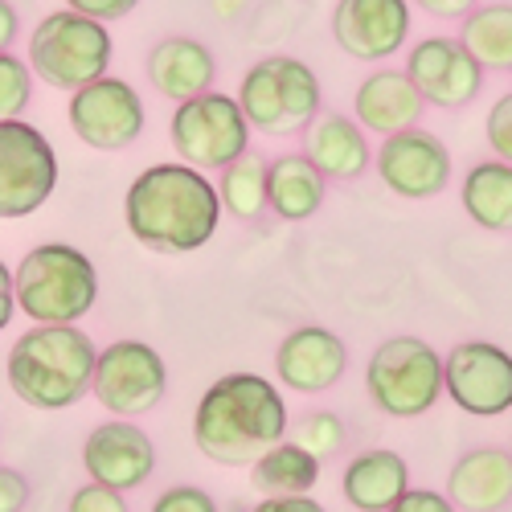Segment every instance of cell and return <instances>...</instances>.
<instances>
[{
  "mask_svg": "<svg viewBox=\"0 0 512 512\" xmlns=\"http://www.w3.org/2000/svg\"><path fill=\"white\" fill-rule=\"evenodd\" d=\"M123 218L140 246L185 254L205 246L218 230L222 193L193 164H152L127 189Z\"/></svg>",
  "mask_w": 512,
  "mask_h": 512,
  "instance_id": "obj_1",
  "label": "cell"
},
{
  "mask_svg": "<svg viewBox=\"0 0 512 512\" xmlns=\"http://www.w3.org/2000/svg\"><path fill=\"white\" fill-rule=\"evenodd\" d=\"M287 431V406L259 373H230L201 394L193 414L197 451L226 467H254Z\"/></svg>",
  "mask_w": 512,
  "mask_h": 512,
  "instance_id": "obj_2",
  "label": "cell"
},
{
  "mask_svg": "<svg viewBox=\"0 0 512 512\" xmlns=\"http://www.w3.org/2000/svg\"><path fill=\"white\" fill-rule=\"evenodd\" d=\"M99 349L70 324L29 328L9 353V386L37 410H66L91 390Z\"/></svg>",
  "mask_w": 512,
  "mask_h": 512,
  "instance_id": "obj_3",
  "label": "cell"
},
{
  "mask_svg": "<svg viewBox=\"0 0 512 512\" xmlns=\"http://www.w3.org/2000/svg\"><path fill=\"white\" fill-rule=\"evenodd\" d=\"M13 287L21 312L37 324H74L99 300L95 263L62 242L29 250L13 275Z\"/></svg>",
  "mask_w": 512,
  "mask_h": 512,
  "instance_id": "obj_4",
  "label": "cell"
},
{
  "mask_svg": "<svg viewBox=\"0 0 512 512\" xmlns=\"http://www.w3.org/2000/svg\"><path fill=\"white\" fill-rule=\"evenodd\" d=\"M29 66L41 82L58 91H78L103 78L111 66V33L87 13H50L29 33Z\"/></svg>",
  "mask_w": 512,
  "mask_h": 512,
  "instance_id": "obj_5",
  "label": "cell"
},
{
  "mask_svg": "<svg viewBox=\"0 0 512 512\" xmlns=\"http://www.w3.org/2000/svg\"><path fill=\"white\" fill-rule=\"evenodd\" d=\"M320 78L312 74V66H304L300 58H263L259 66H250L242 74L238 87V107L246 115L250 127H259L267 136H283V132H304L320 111Z\"/></svg>",
  "mask_w": 512,
  "mask_h": 512,
  "instance_id": "obj_6",
  "label": "cell"
},
{
  "mask_svg": "<svg viewBox=\"0 0 512 512\" xmlns=\"http://www.w3.org/2000/svg\"><path fill=\"white\" fill-rule=\"evenodd\" d=\"M365 386L390 418L426 414L443 394V357L418 336H394L369 357Z\"/></svg>",
  "mask_w": 512,
  "mask_h": 512,
  "instance_id": "obj_7",
  "label": "cell"
},
{
  "mask_svg": "<svg viewBox=\"0 0 512 512\" xmlns=\"http://www.w3.org/2000/svg\"><path fill=\"white\" fill-rule=\"evenodd\" d=\"M168 136L173 148L185 164L193 168H226L238 156H246L250 144V123L238 107V99L205 91L197 99L177 103L173 123H168Z\"/></svg>",
  "mask_w": 512,
  "mask_h": 512,
  "instance_id": "obj_8",
  "label": "cell"
},
{
  "mask_svg": "<svg viewBox=\"0 0 512 512\" xmlns=\"http://www.w3.org/2000/svg\"><path fill=\"white\" fill-rule=\"evenodd\" d=\"M58 185L50 140L25 119H0V218H29Z\"/></svg>",
  "mask_w": 512,
  "mask_h": 512,
  "instance_id": "obj_9",
  "label": "cell"
},
{
  "mask_svg": "<svg viewBox=\"0 0 512 512\" xmlns=\"http://www.w3.org/2000/svg\"><path fill=\"white\" fill-rule=\"evenodd\" d=\"M164 386H168L164 361L144 340H115V345H107L99 353L95 381H91L95 398L119 418L148 414L164 398Z\"/></svg>",
  "mask_w": 512,
  "mask_h": 512,
  "instance_id": "obj_10",
  "label": "cell"
},
{
  "mask_svg": "<svg viewBox=\"0 0 512 512\" xmlns=\"http://www.w3.org/2000/svg\"><path fill=\"white\" fill-rule=\"evenodd\" d=\"M443 390L459 410L476 418L512 410V353L488 340H463L443 361Z\"/></svg>",
  "mask_w": 512,
  "mask_h": 512,
  "instance_id": "obj_11",
  "label": "cell"
},
{
  "mask_svg": "<svg viewBox=\"0 0 512 512\" xmlns=\"http://www.w3.org/2000/svg\"><path fill=\"white\" fill-rule=\"evenodd\" d=\"M70 127L82 144L99 152H119L136 144L144 132V103L132 82L123 78H95L87 87H78L70 99Z\"/></svg>",
  "mask_w": 512,
  "mask_h": 512,
  "instance_id": "obj_12",
  "label": "cell"
},
{
  "mask_svg": "<svg viewBox=\"0 0 512 512\" xmlns=\"http://www.w3.org/2000/svg\"><path fill=\"white\" fill-rule=\"evenodd\" d=\"M406 74L418 95L443 111L467 107L484 91V66L463 50L459 37H422L406 58Z\"/></svg>",
  "mask_w": 512,
  "mask_h": 512,
  "instance_id": "obj_13",
  "label": "cell"
},
{
  "mask_svg": "<svg viewBox=\"0 0 512 512\" xmlns=\"http://www.w3.org/2000/svg\"><path fill=\"white\" fill-rule=\"evenodd\" d=\"M377 173H381V185H386L390 193L410 197V201H426V197H439L447 189L451 152L439 136L406 127V132H394V136L381 140Z\"/></svg>",
  "mask_w": 512,
  "mask_h": 512,
  "instance_id": "obj_14",
  "label": "cell"
},
{
  "mask_svg": "<svg viewBox=\"0 0 512 512\" xmlns=\"http://www.w3.org/2000/svg\"><path fill=\"white\" fill-rule=\"evenodd\" d=\"M410 0H336L332 37L357 62H386L406 46Z\"/></svg>",
  "mask_w": 512,
  "mask_h": 512,
  "instance_id": "obj_15",
  "label": "cell"
},
{
  "mask_svg": "<svg viewBox=\"0 0 512 512\" xmlns=\"http://www.w3.org/2000/svg\"><path fill=\"white\" fill-rule=\"evenodd\" d=\"M82 463L95 484H107L115 492L140 488L152 467H156V447L152 439L140 431V426L127 422H103L87 435V447H82Z\"/></svg>",
  "mask_w": 512,
  "mask_h": 512,
  "instance_id": "obj_16",
  "label": "cell"
},
{
  "mask_svg": "<svg viewBox=\"0 0 512 512\" xmlns=\"http://www.w3.org/2000/svg\"><path fill=\"white\" fill-rule=\"evenodd\" d=\"M349 365V349L345 340L328 328L304 324L283 336V345L275 353V369L283 377V386L295 394H324L332 390L340 373Z\"/></svg>",
  "mask_w": 512,
  "mask_h": 512,
  "instance_id": "obj_17",
  "label": "cell"
},
{
  "mask_svg": "<svg viewBox=\"0 0 512 512\" xmlns=\"http://www.w3.org/2000/svg\"><path fill=\"white\" fill-rule=\"evenodd\" d=\"M422 107H426V99L418 95L414 78L406 70H373L353 95L357 123L365 132H381V136L418 127Z\"/></svg>",
  "mask_w": 512,
  "mask_h": 512,
  "instance_id": "obj_18",
  "label": "cell"
},
{
  "mask_svg": "<svg viewBox=\"0 0 512 512\" xmlns=\"http://www.w3.org/2000/svg\"><path fill=\"white\" fill-rule=\"evenodd\" d=\"M213 74H218V62L213 54L201 46L197 37H160L152 54H148V78L152 87L173 99V103H185V99H197L213 87Z\"/></svg>",
  "mask_w": 512,
  "mask_h": 512,
  "instance_id": "obj_19",
  "label": "cell"
},
{
  "mask_svg": "<svg viewBox=\"0 0 512 512\" xmlns=\"http://www.w3.org/2000/svg\"><path fill=\"white\" fill-rule=\"evenodd\" d=\"M447 500L467 512H496L512 500V451L476 447L467 451L447 480Z\"/></svg>",
  "mask_w": 512,
  "mask_h": 512,
  "instance_id": "obj_20",
  "label": "cell"
},
{
  "mask_svg": "<svg viewBox=\"0 0 512 512\" xmlns=\"http://www.w3.org/2000/svg\"><path fill=\"white\" fill-rule=\"evenodd\" d=\"M304 156L324 177L353 181L369 168V140L349 115H324L304 127Z\"/></svg>",
  "mask_w": 512,
  "mask_h": 512,
  "instance_id": "obj_21",
  "label": "cell"
},
{
  "mask_svg": "<svg viewBox=\"0 0 512 512\" xmlns=\"http://www.w3.org/2000/svg\"><path fill=\"white\" fill-rule=\"evenodd\" d=\"M267 205L283 222H304L324 205V173L308 156H279L267 164Z\"/></svg>",
  "mask_w": 512,
  "mask_h": 512,
  "instance_id": "obj_22",
  "label": "cell"
},
{
  "mask_svg": "<svg viewBox=\"0 0 512 512\" xmlns=\"http://www.w3.org/2000/svg\"><path fill=\"white\" fill-rule=\"evenodd\" d=\"M406 492V463L394 451H365L345 472V496L361 512H390V504Z\"/></svg>",
  "mask_w": 512,
  "mask_h": 512,
  "instance_id": "obj_23",
  "label": "cell"
},
{
  "mask_svg": "<svg viewBox=\"0 0 512 512\" xmlns=\"http://www.w3.org/2000/svg\"><path fill=\"white\" fill-rule=\"evenodd\" d=\"M463 209L480 230H512V164L480 160L463 177Z\"/></svg>",
  "mask_w": 512,
  "mask_h": 512,
  "instance_id": "obj_24",
  "label": "cell"
},
{
  "mask_svg": "<svg viewBox=\"0 0 512 512\" xmlns=\"http://www.w3.org/2000/svg\"><path fill=\"white\" fill-rule=\"evenodd\" d=\"M459 41L484 70H512V5H476L459 25Z\"/></svg>",
  "mask_w": 512,
  "mask_h": 512,
  "instance_id": "obj_25",
  "label": "cell"
},
{
  "mask_svg": "<svg viewBox=\"0 0 512 512\" xmlns=\"http://www.w3.org/2000/svg\"><path fill=\"white\" fill-rule=\"evenodd\" d=\"M320 480V459L300 443H275L254 463V488L267 496H304Z\"/></svg>",
  "mask_w": 512,
  "mask_h": 512,
  "instance_id": "obj_26",
  "label": "cell"
},
{
  "mask_svg": "<svg viewBox=\"0 0 512 512\" xmlns=\"http://www.w3.org/2000/svg\"><path fill=\"white\" fill-rule=\"evenodd\" d=\"M222 205L242 222H254L267 209V164L254 152L222 168Z\"/></svg>",
  "mask_w": 512,
  "mask_h": 512,
  "instance_id": "obj_27",
  "label": "cell"
},
{
  "mask_svg": "<svg viewBox=\"0 0 512 512\" xmlns=\"http://www.w3.org/2000/svg\"><path fill=\"white\" fill-rule=\"evenodd\" d=\"M291 443H300L304 451H312L316 459H328L345 447V422L328 410H308L300 422L291 426Z\"/></svg>",
  "mask_w": 512,
  "mask_h": 512,
  "instance_id": "obj_28",
  "label": "cell"
},
{
  "mask_svg": "<svg viewBox=\"0 0 512 512\" xmlns=\"http://www.w3.org/2000/svg\"><path fill=\"white\" fill-rule=\"evenodd\" d=\"M33 91V66L13 58L9 50L0 54V119H17Z\"/></svg>",
  "mask_w": 512,
  "mask_h": 512,
  "instance_id": "obj_29",
  "label": "cell"
},
{
  "mask_svg": "<svg viewBox=\"0 0 512 512\" xmlns=\"http://www.w3.org/2000/svg\"><path fill=\"white\" fill-rule=\"evenodd\" d=\"M488 144H492L496 160L512 164V91H504L488 111Z\"/></svg>",
  "mask_w": 512,
  "mask_h": 512,
  "instance_id": "obj_30",
  "label": "cell"
},
{
  "mask_svg": "<svg viewBox=\"0 0 512 512\" xmlns=\"http://www.w3.org/2000/svg\"><path fill=\"white\" fill-rule=\"evenodd\" d=\"M70 512H127V504H123V496H119L115 488H107V484H87L82 492H74Z\"/></svg>",
  "mask_w": 512,
  "mask_h": 512,
  "instance_id": "obj_31",
  "label": "cell"
},
{
  "mask_svg": "<svg viewBox=\"0 0 512 512\" xmlns=\"http://www.w3.org/2000/svg\"><path fill=\"white\" fill-rule=\"evenodd\" d=\"M152 512H218V504H213L201 488H168L152 504Z\"/></svg>",
  "mask_w": 512,
  "mask_h": 512,
  "instance_id": "obj_32",
  "label": "cell"
},
{
  "mask_svg": "<svg viewBox=\"0 0 512 512\" xmlns=\"http://www.w3.org/2000/svg\"><path fill=\"white\" fill-rule=\"evenodd\" d=\"M66 5L74 9V13H87V17H95V21H119V17H127L132 13L140 0H66Z\"/></svg>",
  "mask_w": 512,
  "mask_h": 512,
  "instance_id": "obj_33",
  "label": "cell"
},
{
  "mask_svg": "<svg viewBox=\"0 0 512 512\" xmlns=\"http://www.w3.org/2000/svg\"><path fill=\"white\" fill-rule=\"evenodd\" d=\"M390 512H455L451 508V500L447 496H439V492H422V488H406L394 504H390Z\"/></svg>",
  "mask_w": 512,
  "mask_h": 512,
  "instance_id": "obj_34",
  "label": "cell"
},
{
  "mask_svg": "<svg viewBox=\"0 0 512 512\" xmlns=\"http://www.w3.org/2000/svg\"><path fill=\"white\" fill-rule=\"evenodd\" d=\"M29 500V484L25 476L9 472V467H0V512H21Z\"/></svg>",
  "mask_w": 512,
  "mask_h": 512,
  "instance_id": "obj_35",
  "label": "cell"
},
{
  "mask_svg": "<svg viewBox=\"0 0 512 512\" xmlns=\"http://www.w3.org/2000/svg\"><path fill=\"white\" fill-rule=\"evenodd\" d=\"M414 5L426 13V17H439V21H463L467 13H472L476 5H480V0H414Z\"/></svg>",
  "mask_w": 512,
  "mask_h": 512,
  "instance_id": "obj_36",
  "label": "cell"
},
{
  "mask_svg": "<svg viewBox=\"0 0 512 512\" xmlns=\"http://www.w3.org/2000/svg\"><path fill=\"white\" fill-rule=\"evenodd\" d=\"M254 512H324V504H316L308 496H267Z\"/></svg>",
  "mask_w": 512,
  "mask_h": 512,
  "instance_id": "obj_37",
  "label": "cell"
},
{
  "mask_svg": "<svg viewBox=\"0 0 512 512\" xmlns=\"http://www.w3.org/2000/svg\"><path fill=\"white\" fill-rule=\"evenodd\" d=\"M13 308H17V287H13V275H9V267L0 263V332L9 328V320H13Z\"/></svg>",
  "mask_w": 512,
  "mask_h": 512,
  "instance_id": "obj_38",
  "label": "cell"
},
{
  "mask_svg": "<svg viewBox=\"0 0 512 512\" xmlns=\"http://www.w3.org/2000/svg\"><path fill=\"white\" fill-rule=\"evenodd\" d=\"M13 37H17V9L9 5V0H0V54L9 50Z\"/></svg>",
  "mask_w": 512,
  "mask_h": 512,
  "instance_id": "obj_39",
  "label": "cell"
}]
</instances>
